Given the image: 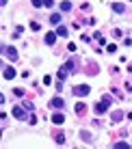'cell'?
<instances>
[{"label": "cell", "instance_id": "1", "mask_svg": "<svg viewBox=\"0 0 132 149\" xmlns=\"http://www.w3.org/2000/svg\"><path fill=\"white\" fill-rule=\"evenodd\" d=\"M91 93V86L89 84H78V86H74V95L76 97H85V95H89Z\"/></svg>", "mask_w": 132, "mask_h": 149}, {"label": "cell", "instance_id": "2", "mask_svg": "<svg viewBox=\"0 0 132 149\" xmlns=\"http://www.w3.org/2000/svg\"><path fill=\"white\" fill-rule=\"evenodd\" d=\"M2 54L7 56L9 61H17V52H15V48H9V45H2Z\"/></svg>", "mask_w": 132, "mask_h": 149}, {"label": "cell", "instance_id": "3", "mask_svg": "<svg viewBox=\"0 0 132 149\" xmlns=\"http://www.w3.org/2000/svg\"><path fill=\"white\" fill-rule=\"evenodd\" d=\"M108 104H110L108 97H104L100 104H95V115H102V112H106V110H108Z\"/></svg>", "mask_w": 132, "mask_h": 149}, {"label": "cell", "instance_id": "4", "mask_svg": "<svg viewBox=\"0 0 132 149\" xmlns=\"http://www.w3.org/2000/svg\"><path fill=\"white\" fill-rule=\"evenodd\" d=\"M2 76H4L7 80H13V78H15V69L11 67V65H4V69H2Z\"/></svg>", "mask_w": 132, "mask_h": 149}, {"label": "cell", "instance_id": "5", "mask_svg": "<svg viewBox=\"0 0 132 149\" xmlns=\"http://www.w3.org/2000/svg\"><path fill=\"white\" fill-rule=\"evenodd\" d=\"M13 117H17V119H26V108H24V106H15V108H13Z\"/></svg>", "mask_w": 132, "mask_h": 149}, {"label": "cell", "instance_id": "6", "mask_svg": "<svg viewBox=\"0 0 132 149\" xmlns=\"http://www.w3.org/2000/svg\"><path fill=\"white\" fill-rule=\"evenodd\" d=\"M50 106H52V108H63L65 102H63V97H52V100H50Z\"/></svg>", "mask_w": 132, "mask_h": 149}, {"label": "cell", "instance_id": "7", "mask_svg": "<svg viewBox=\"0 0 132 149\" xmlns=\"http://www.w3.org/2000/svg\"><path fill=\"white\" fill-rule=\"evenodd\" d=\"M57 37H59L57 33H45V43H48V45H54V41H57Z\"/></svg>", "mask_w": 132, "mask_h": 149}, {"label": "cell", "instance_id": "8", "mask_svg": "<svg viewBox=\"0 0 132 149\" xmlns=\"http://www.w3.org/2000/svg\"><path fill=\"white\" fill-rule=\"evenodd\" d=\"M50 24L59 26V24H61V13H52V15H50Z\"/></svg>", "mask_w": 132, "mask_h": 149}, {"label": "cell", "instance_id": "9", "mask_svg": "<svg viewBox=\"0 0 132 149\" xmlns=\"http://www.w3.org/2000/svg\"><path fill=\"white\" fill-rule=\"evenodd\" d=\"M57 35H59V37H67V26L59 24V26H57Z\"/></svg>", "mask_w": 132, "mask_h": 149}, {"label": "cell", "instance_id": "10", "mask_svg": "<svg viewBox=\"0 0 132 149\" xmlns=\"http://www.w3.org/2000/svg\"><path fill=\"white\" fill-rule=\"evenodd\" d=\"M113 11H115V13H126V4L115 2V4H113Z\"/></svg>", "mask_w": 132, "mask_h": 149}, {"label": "cell", "instance_id": "11", "mask_svg": "<svg viewBox=\"0 0 132 149\" xmlns=\"http://www.w3.org/2000/svg\"><path fill=\"white\" fill-rule=\"evenodd\" d=\"M61 11H72V2H69V0H65V2H61Z\"/></svg>", "mask_w": 132, "mask_h": 149}, {"label": "cell", "instance_id": "12", "mask_svg": "<svg viewBox=\"0 0 132 149\" xmlns=\"http://www.w3.org/2000/svg\"><path fill=\"white\" fill-rule=\"evenodd\" d=\"M63 121H65V117H63V115H54V117H52V123H54V125H61Z\"/></svg>", "mask_w": 132, "mask_h": 149}, {"label": "cell", "instance_id": "13", "mask_svg": "<svg viewBox=\"0 0 132 149\" xmlns=\"http://www.w3.org/2000/svg\"><path fill=\"white\" fill-rule=\"evenodd\" d=\"M54 141H57L59 145H63V143H65V136H63V132H61V134H57V136H54Z\"/></svg>", "mask_w": 132, "mask_h": 149}, {"label": "cell", "instance_id": "14", "mask_svg": "<svg viewBox=\"0 0 132 149\" xmlns=\"http://www.w3.org/2000/svg\"><path fill=\"white\" fill-rule=\"evenodd\" d=\"M85 112V104H76V115H82Z\"/></svg>", "mask_w": 132, "mask_h": 149}, {"label": "cell", "instance_id": "15", "mask_svg": "<svg viewBox=\"0 0 132 149\" xmlns=\"http://www.w3.org/2000/svg\"><path fill=\"white\" fill-rule=\"evenodd\" d=\"M80 136L85 138V143H91V134H89V132H80Z\"/></svg>", "mask_w": 132, "mask_h": 149}, {"label": "cell", "instance_id": "16", "mask_svg": "<svg viewBox=\"0 0 132 149\" xmlns=\"http://www.w3.org/2000/svg\"><path fill=\"white\" fill-rule=\"evenodd\" d=\"M121 117H124V112H119V110H117V112H113V119H115V121H119Z\"/></svg>", "mask_w": 132, "mask_h": 149}, {"label": "cell", "instance_id": "17", "mask_svg": "<svg viewBox=\"0 0 132 149\" xmlns=\"http://www.w3.org/2000/svg\"><path fill=\"white\" fill-rule=\"evenodd\" d=\"M33 7H37V9L43 7V0H33Z\"/></svg>", "mask_w": 132, "mask_h": 149}, {"label": "cell", "instance_id": "18", "mask_svg": "<svg viewBox=\"0 0 132 149\" xmlns=\"http://www.w3.org/2000/svg\"><path fill=\"white\" fill-rule=\"evenodd\" d=\"M43 7H54V0H43Z\"/></svg>", "mask_w": 132, "mask_h": 149}, {"label": "cell", "instance_id": "19", "mask_svg": "<svg viewBox=\"0 0 132 149\" xmlns=\"http://www.w3.org/2000/svg\"><path fill=\"white\" fill-rule=\"evenodd\" d=\"M28 123H30V125H35V123H37V117H35V115H30V119H28Z\"/></svg>", "mask_w": 132, "mask_h": 149}, {"label": "cell", "instance_id": "20", "mask_svg": "<svg viewBox=\"0 0 132 149\" xmlns=\"http://www.w3.org/2000/svg\"><path fill=\"white\" fill-rule=\"evenodd\" d=\"M113 147H128V143H124V141H119V143H115Z\"/></svg>", "mask_w": 132, "mask_h": 149}, {"label": "cell", "instance_id": "21", "mask_svg": "<svg viewBox=\"0 0 132 149\" xmlns=\"http://www.w3.org/2000/svg\"><path fill=\"white\" fill-rule=\"evenodd\" d=\"M30 28H33V30H41V26H39L37 22H33V24H30Z\"/></svg>", "mask_w": 132, "mask_h": 149}]
</instances>
